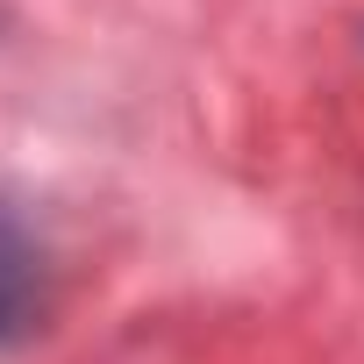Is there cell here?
I'll return each mask as SVG.
<instances>
[{"label": "cell", "instance_id": "6da1fadb", "mask_svg": "<svg viewBox=\"0 0 364 364\" xmlns=\"http://www.w3.org/2000/svg\"><path fill=\"white\" fill-rule=\"evenodd\" d=\"M29 286H36V257H29V243L8 222H0V336L29 314Z\"/></svg>", "mask_w": 364, "mask_h": 364}]
</instances>
